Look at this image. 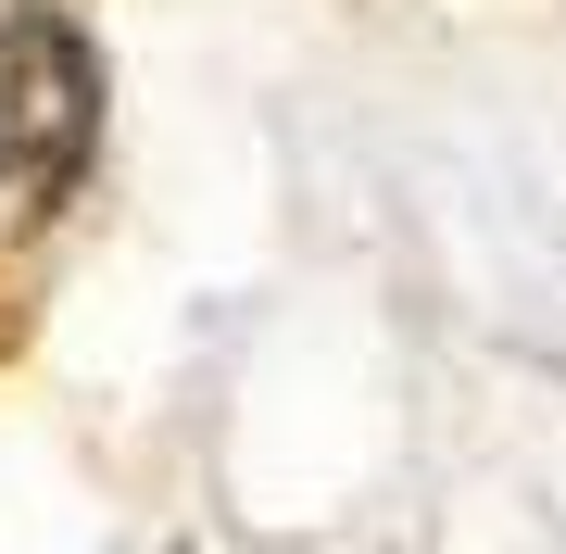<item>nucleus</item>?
<instances>
[{
	"label": "nucleus",
	"mask_w": 566,
	"mask_h": 554,
	"mask_svg": "<svg viewBox=\"0 0 566 554\" xmlns=\"http://www.w3.org/2000/svg\"><path fill=\"white\" fill-rule=\"evenodd\" d=\"M88 139H102V51L63 13H13L0 25V165H13V202H63L88 177Z\"/></svg>",
	"instance_id": "nucleus-1"
}]
</instances>
